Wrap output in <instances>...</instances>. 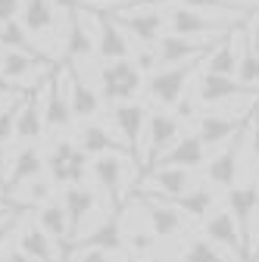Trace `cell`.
<instances>
[{"mask_svg": "<svg viewBox=\"0 0 259 262\" xmlns=\"http://www.w3.org/2000/svg\"><path fill=\"white\" fill-rule=\"evenodd\" d=\"M197 66H203V56L200 59H184V62L166 66V69H156L147 78V97L156 106H175L184 97V88L193 78V72H197Z\"/></svg>", "mask_w": 259, "mask_h": 262, "instance_id": "cell-1", "label": "cell"}, {"mask_svg": "<svg viewBox=\"0 0 259 262\" xmlns=\"http://www.w3.org/2000/svg\"><path fill=\"white\" fill-rule=\"evenodd\" d=\"M144 78L135 59H106L100 69V91L110 103H122V100H135V94L141 91Z\"/></svg>", "mask_w": 259, "mask_h": 262, "instance_id": "cell-2", "label": "cell"}, {"mask_svg": "<svg viewBox=\"0 0 259 262\" xmlns=\"http://www.w3.org/2000/svg\"><path fill=\"white\" fill-rule=\"evenodd\" d=\"M44 169L50 175L53 184H81L84 172H88V153L72 144V141H59L50 147V153L44 156Z\"/></svg>", "mask_w": 259, "mask_h": 262, "instance_id": "cell-3", "label": "cell"}, {"mask_svg": "<svg viewBox=\"0 0 259 262\" xmlns=\"http://www.w3.org/2000/svg\"><path fill=\"white\" fill-rule=\"evenodd\" d=\"M166 25L172 35H184V38H215L234 28V19H215L206 16L203 10H190V7H175L172 13H166Z\"/></svg>", "mask_w": 259, "mask_h": 262, "instance_id": "cell-4", "label": "cell"}, {"mask_svg": "<svg viewBox=\"0 0 259 262\" xmlns=\"http://www.w3.org/2000/svg\"><path fill=\"white\" fill-rule=\"evenodd\" d=\"M138 44H156L166 28V13L163 10H138V7H116L110 13Z\"/></svg>", "mask_w": 259, "mask_h": 262, "instance_id": "cell-5", "label": "cell"}, {"mask_svg": "<svg viewBox=\"0 0 259 262\" xmlns=\"http://www.w3.org/2000/svg\"><path fill=\"white\" fill-rule=\"evenodd\" d=\"M228 35V31H225ZM225 35H215V38H184V35H159L156 41V56H159V66H175V62H184V59H200L206 56Z\"/></svg>", "mask_w": 259, "mask_h": 262, "instance_id": "cell-6", "label": "cell"}, {"mask_svg": "<svg viewBox=\"0 0 259 262\" xmlns=\"http://www.w3.org/2000/svg\"><path fill=\"white\" fill-rule=\"evenodd\" d=\"M228 209H231V215H234V222L241 228V237H244V244L250 250V262H253V247H256V241H253V219L259 212V184L256 181L231 184L228 187Z\"/></svg>", "mask_w": 259, "mask_h": 262, "instance_id": "cell-7", "label": "cell"}, {"mask_svg": "<svg viewBox=\"0 0 259 262\" xmlns=\"http://www.w3.org/2000/svg\"><path fill=\"white\" fill-rule=\"evenodd\" d=\"M203 234H206L215 247L228 250L238 262H250V250H247V244H244V237H241V228H238L231 209H215L209 219H203Z\"/></svg>", "mask_w": 259, "mask_h": 262, "instance_id": "cell-8", "label": "cell"}, {"mask_svg": "<svg viewBox=\"0 0 259 262\" xmlns=\"http://www.w3.org/2000/svg\"><path fill=\"white\" fill-rule=\"evenodd\" d=\"M128 159H132L128 153H100V156L94 159V166H91L94 181L100 184V190H106L110 206L119 209V212H122V184H125V172H128V166H132Z\"/></svg>", "mask_w": 259, "mask_h": 262, "instance_id": "cell-9", "label": "cell"}, {"mask_svg": "<svg viewBox=\"0 0 259 262\" xmlns=\"http://www.w3.org/2000/svg\"><path fill=\"white\" fill-rule=\"evenodd\" d=\"M250 113L253 110H241V113H203L200 122H197V138L203 141V147L228 144V138H234L241 128L250 125Z\"/></svg>", "mask_w": 259, "mask_h": 262, "instance_id": "cell-10", "label": "cell"}, {"mask_svg": "<svg viewBox=\"0 0 259 262\" xmlns=\"http://www.w3.org/2000/svg\"><path fill=\"white\" fill-rule=\"evenodd\" d=\"M178 128H181V119L178 116H169V113H153V116H147V128H144V141H147L144 169H153L156 159L178 141Z\"/></svg>", "mask_w": 259, "mask_h": 262, "instance_id": "cell-11", "label": "cell"}, {"mask_svg": "<svg viewBox=\"0 0 259 262\" xmlns=\"http://www.w3.org/2000/svg\"><path fill=\"white\" fill-rule=\"evenodd\" d=\"M91 16H94V22H97V38H94V44H97V56H100L103 62L106 59H122V56H132V44H128V38H125V28L106 13V10H91V7H84Z\"/></svg>", "mask_w": 259, "mask_h": 262, "instance_id": "cell-12", "label": "cell"}, {"mask_svg": "<svg viewBox=\"0 0 259 262\" xmlns=\"http://www.w3.org/2000/svg\"><path fill=\"white\" fill-rule=\"evenodd\" d=\"M141 206H144V219H147V225H150V231H153L156 241H169V237L181 234V228H184V212H181L172 200H163V196L156 200V196L144 193Z\"/></svg>", "mask_w": 259, "mask_h": 262, "instance_id": "cell-13", "label": "cell"}, {"mask_svg": "<svg viewBox=\"0 0 259 262\" xmlns=\"http://www.w3.org/2000/svg\"><path fill=\"white\" fill-rule=\"evenodd\" d=\"M66 78V75H62ZM75 113L69 103V81H59V75L44 81V125L47 131H66Z\"/></svg>", "mask_w": 259, "mask_h": 262, "instance_id": "cell-14", "label": "cell"}, {"mask_svg": "<svg viewBox=\"0 0 259 262\" xmlns=\"http://www.w3.org/2000/svg\"><path fill=\"white\" fill-rule=\"evenodd\" d=\"M141 193H156L163 200H175L190 187V169L184 166H159L141 178Z\"/></svg>", "mask_w": 259, "mask_h": 262, "instance_id": "cell-15", "label": "cell"}, {"mask_svg": "<svg viewBox=\"0 0 259 262\" xmlns=\"http://www.w3.org/2000/svg\"><path fill=\"white\" fill-rule=\"evenodd\" d=\"M44 66H50V59H38L31 53H22V50H4V56H0V69H4V75L19 84L22 91H31L35 84H41V69Z\"/></svg>", "mask_w": 259, "mask_h": 262, "instance_id": "cell-16", "label": "cell"}, {"mask_svg": "<svg viewBox=\"0 0 259 262\" xmlns=\"http://www.w3.org/2000/svg\"><path fill=\"white\" fill-rule=\"evenodd\" d=\"M113 122L119 128V135L125 138V144H128V150H132L135 162H138L141 159L138 147L144 141V128H147V110L141 103H135V100H122V103L113 106Z\"/></svg>", "mask_w": 259, "mask_h": 262, "instance_id": "cell-17", "label": "cell"}, {"mask_svg": "<svg viewBox=\"0 0 259 262\" xmlns=\"http://www.w3.org/2000/svg\"><path fill=\"white\" fill-rule=\"evenodd\" d=\"M247 141V128H241L234 138H228V147H225L222 153H215L209 159V166H206V178L212 187H225L228 190L238 178V162H241V147Z\"/></svg>", "mask_w": 259, "mask_h": 262, "instance_id": "cell-18", "label": "cell"}, {"mask_svg": "<svg viewBox=\"0 0 259 262\" xmlns=\"http://www.w3.org/2000/svg\"><path fill=\"white\" fill-rule=\"evenodd\" d=\"M62 206H66V215H69V250H72V244L81 237L84 219L97 206V190H91L88 184H69L66 193H62Z\"/></svg>", "mask_w": 259, "mask_h": 262, "instance_id": "cell-19", "label": "cell"}, {"mask_svg": "<svg viewBox=\"0 0 259 262\" xmlns=\"http://www.w3.org/2000/svg\"><path fill=\"white\" fill-rule=\"evenodd\" d=\"M241 94H253V91H247L234 75H215V72H206V69H203L200 84H197V100H200V103L219 106V103L234 100V97H241Z\"/></svg>", "mask_w": 259, "mask_h": 262, "instance_id": "cell-20", "label": "cell"}, {"mask_svg": "<svg viewBox=\"0 0 259 262\" xmlns=\"http://www.w3.org/2000/svg\"><path fill=\"white\" fill-rule=\"evenodd\" d=\"M22 25L28 28L31 38H56V25H59V16H56V7L53 0H25L22 4Z\"/></svg>", "mask_w": 259, "mask_h": 262, "instance_id": "cell-21", "label": "cell"}, {"mask_svg": "<svg viewBox=\"0 0 259 262\" xmlns=\"http://www.w3.org/2000/svg\"><path fill=\"white\" fill-rule=\"evenodd\" d=\"M38 225L59 244V259L69 262V215H66V206L62 200H47L38 206Z\"/></svg>", "mask_w": 259, "mask_h": 262, "instance_id": "cell-22", "label": "cell"}, {"mask_svg": "<svg viewBox=\"0 0 259 262\" xmlns=\"http://www.w3.org/2000/svg\"><path fill=\"white\" fill-rule=\"evenodd\" d=\"M203 156H206V147H203V141L197 138V131H193V135L178 138L163 156L156 159V166H184V169H197V166H203Z\"/></svg>", "mask_w": 259, "mask_h": 262, "instance_id": "cell-23", "label": "cell"}, {"mask_svg": "<svg viewBox=\"0 0 259 262\" xmlns=\"http://www.w3.org/2000/svg\"><path fill=\"white\" fill-rule=\"evenodd\" d=\"M44 172V153L38 150L35 141H28L19 153H16V162H13V169H10V178H7V193L28 184L31 178H38Z\"/></svg>", "mask_w": 259, "mask_h": 262, "instance_id": "cell-24", "label": "cell"}, {"mask_svg": "<svg viewBox=\"0 0 259 262\" xmlns=\"http://www.w3.org/2000/svg\"><path fill=\"white\" fill-rule=\"evenodd\" d=\"M238 56H241V44H238V28H231L206 56H203V69L215 72V75H234L238 72Z\"/></svg>", "mask_w": 259, "mask_h": 262, "instance_id": "cell-25", "label": "cell"}, {"mask_svg": "<svg viewBox=\"0 0 259 262\" xmlns=\"http://www.w3.org/2000/svg\"><path fill=\"white\" fill-rule=\"evenodd\" d=\"M66 81H69V103H72V113H75L78 119H91V116L100 113V106H103L100 94H97L75 69L66 72Z\"/></svg>", "mask_w": 259, "mask_h": 262, "instance_id": "cell-26", "label": "cell"}, {"mask_svg": "<svg viewBox=\"0 0 259 262\" xmlns=\"http://www.w3.org/2000/svg\"><path fill=\"white\" fill-rule=\"evenodd\" d=\"M119 215H122V212L106 215L84 241H75L72 250H75V247H100V250H110V253H122V250H125V234H122V222H119Z\"/></svg>", "mask_w": 259, "mask_h": 262, "instance_id": "cell-27", "label": "cell"}, {"mask_svg": "<svg viewBox=\"0 0 259 262\" xmlns=\"http://www.w3.org/2000/svg\"><path fill=\"white\" fill-rule=\"evenodd\" d=\"M53 244H56V241L44 231L41 225H28L25 231L19 234V250H22L31 262H62V259L56 256Z\"/></svg>", "mask_w": 259, "mask_h": 262, "instance_id": "cell-28", "label": "cell"}, {"mask_svg": "<svg viewBox=\"0 0 259 262\" xmlns=\"http://www.w3.org/2000/svg\"><path fill=\"white\" fill-rule=\"evenodd\" d=\"M94 53H97V44H94V38L88 35V28H84V22H81V13H75V16L69 19L66 38H62V56H66L69 62H81V59H88V56H94Z\"/></svg>", "mask_w": 259, "mask_h": 262, "instance_id": "cell-29", "label": "cell"}, {"mask_svg": "<svg viewBox=\"0 0 259 262\" xmlns=\"http://www.w3.org/2000/svg\"><path fill=\"white\" fill-rule=\"evenodd\" d=\"M78 147H81L88 156H100V153H128V156H132L128 144H125V141H116L103 125H84V128H81V138H78ZM132 159H135V156H132Z\"/></svg>", "mask_w": 259, "mask_h": 262, "instance_id": "cell-30", "label": "cell"}, {"mask_svg": "<svg viewBox=\"0 0 259 262\" xmlns=\"http://www.w3.org/2000/svg\"><path fill=\"white\" fill-rule=\"evenodd\" d=\"M238 44H241V56H238V72H234V78H238L247 91L259 94V53L250 47L244 28H238Z\"/></svg>", "mask_w": 259, "mask_h": 262, "instance_id": "cell-31", "label": "cell"}, {"mask_svg": "<svg viewBox=\"0 0 259 262\" xmlns=\"http://www.w3.org/2000/svg\"><path fill=\"white\" fill-rule=\"evenodd\" d=\"M0 44H4L7 50H22V53H31V56H38V59H47L38 47V41L28 35V28L22 25V19H10L0 25Z\"/></svg>", "mask_w": 259, "mask_h": 262, "instance_id": "cell-32", "label": "cell"}, {"mask_svg": "<svg viewBox=\"0 0 259 262\" xmlns=\"http://www.w3.org/2000/svg\"><path fill=\"white\" fill-rule=\"evenodd\" d=\"M172 203H175L187 219L203 222V219L209 215V209H212V190H209V187H187L181 196H175Z\"/></svg>", "mask_w": 259, "mask_h": 262, "instance_id": "cell-33", "label": "cell"}, {"mask_svg": "<svg viewBox=\"0 0 259 262\" xmlns=\"http://www.w3.org/2000/svg\"><path fill=\"white\" fill-rule=\"evenodd\" d=\"M184 7L190 10H203V13H225L228 19H241V16H250L256 7L250 4H238V0H184Z\"/></svg>", "mask_w": 259, "mask_h": 262, "instance_id": "cell-34", "label": "cell"}, {"mask_svg": "<svg viewBox=\"0 0 259 262\" xmlns=\"http://www.w3.org/2000/svg\"><path fill=\"white\" fill-rule=\"evenodd\" d=\"M181 262H225V256L219 253V247L203 234V237H193L181 256Z\"/></svg>", "mask_w": 259, "mask_h": 262, "instance_id": "cell-35", "label": "cell"}, {"mask_svg": "<svg viewBox=\"0 0 259 262\" xmlns=\"http://www.w3.org/2000/svg\"><path fill=\"white\" fill-rule=\"evenodd\" d=\"M22 97H25V94H22ZM22 97H13L10 103L0 106V144H7L10 138H16V119H19Z\"/></svg>", "mask_w": 259, "mask_h": 262, "instance_id": "cell-36", "label": "cell"}, {"mask_svg": "<svg viewBox=\"0 0 259 262\" xmlns=\"http://www.w3.org/2000/svg\"><path fill=\"white\" fill-rule=\"evenodd\" d=\"M50 187H53V181L50 178H31L28 184H25V196H22V203H28L31 209L35 206H41V203H47L50 200Z\"/></svg>", "mask_w": 259, "mask_h": 262, "instance_id": "cell-37", "label": "cell"}, {"mask_svg": "<svg viewBox=\"0 0 259 262\" xmlns=\"http://www.w3.org/2000/svg\"><path fill=\"white\" fill-rule=\"evenodd\" d=\"M122 234H125V231H122ZM125 241L132 244V250H135V253H150V250H153V244H156V237H153V231H150L147 219H144V225H132V228H128Z\"/></svg>", "mask_w": 259, "mask_h": 262, "instance_id": "cell-38", "label": "cell"}, {"mask_svg": "<svg viewBox=\"0 0 259 262\" xmlns=\"http://www.w3.org/2000/svg\"><path fill=\"white\" fill-rule=\"evenodd\" d=\"M247 138H250V153L259 159V100L250 113V125H247Z\"/></svg>", "mask_w": 259, "mask_h": 262, "instance_id": "cell-39", "label": "cell"}, {"mask_svg": "<svg viewBox=\"0 0 259 262\" xmlns=\"http://www.w3.org/2000/svg\"><path fill=\"white\" fill-rule=\"evenodd\" d=\"M75 262H116L110 250H100V247H84V253L75 259Z\"/></svg>", "mask_w": 259, "mask_h": 262, "instance_id": "cell-40", "label": "cell"}, {"mask_svg": "<svg viewBox=\"0 0 259 262\" xmlns=\"http://www.w3.org/2000/svg\"><path fill=\"white\" fill-rule=\"evenodd\" d=\"M22 4H25V0H0V25L16 19L22 13Z\"/></svg>", "mask_w": 259, "mask_h": 262, "instance_id": "cell-41", "label": "cell"}, {"mask_svg": "<svg viewBox=\"0 0 259 262\" xmlns=\"http://www.w3.org/2000/svg\"><path fill=\"white\" fill-rule=\"evenodd\" d=\"M197 103H200L197 94H193V97H181V100L175 103V116H178V119H190L193 110H197Z\"/></svg>", "mask_w": 259, "mask_h": 262, "instance_id": "cell-42", "label": "cell"}, {"mask_svg": "<svg viewBox=\"0 0 259 262\" xmlns=\"http://www.w3.org/2000/svg\"><path fill=\"white\" fill-rule=\"evenodd\" d=\"M81 4H84V0H53L56 13H62L66 19H72L75 13H81Z\"/></svg>", "mask_w": 259, "mask_h": 262, "instance_id": "cell-43", "label": "cell"}, {"mask_svg": "<svg viewBox=\"0 0 259 262\" xmlns=\"http://www.w3.org/2000/svg\"><path fill=\"white\" fill-rule=\"evenodd\" d=\"M132 0H84V7H91V10H116V7H128Z\"/></svg>", "mask_w": 259, "mask_h": 262, "instance_id": "cell-44", "label": "cell"}, {"mask_svg": "<svg viewBox=\"0 0 259 262\" xmlns=\"http://www.w3.org/2000/svg\"><path fill=\"white\" fill-rule=\"evenodd\" d=\"M22 215H25V212H19V215H13V219H7L4 225H0V253H4V244H7V237L13 234V228H16V222H19Z\"/></svg>", "mask_w": 259, "mask_h": 262, "instance_id": "cell-45", "label": "cell"}, {"mask_svg": "<svg viewBox=\"0 0 259 262\" xmlns=\"http://www.w3.org/2000/svg\"><path fill=\"white\" fill-rule=\"evenodd\" d=\"M19 91H22V88H19V84H13V81L4 75V69H0V97H16Z\"/></svg>", "mask_w": 259, "mask_h": 262, "instance_id": "cell-46", "label": "cell"}, {"mask_svg": "<svg viewBox=\"0 0 259 262\" xmlns=\"http://www.w3.org/2000/svg\"><path fill=\"white\" fill-rule=\"evenodd\" d=\"M169 0H132L128 7H138V10H163Z\"/></svg>", "mask_w": 259, "mask_h": 262, "instance_id": "cell-47", "label": "cell"}, {"mask_svg": "<svg viewBox=\"0 0 259 262\" xmlns=\"http://www.w3.org/2000/svg\"><path fill=\"white\" fill-rule=\"evenodd\" d=\"M7 178H10V172H7V150H4V144H0V190L7 193Z\"/></svg>", "mask_w": 259, "mask_h": 262, "instance_id": "cell-48", "label": "cell"}, {"mask_svg": "<svg viewBox=\"0 0 259 262\" xmlns=\"http://www.w3.org/2000/svg\"><path fill=\"white\" fill-rule=\"evenodd\" d=\"M0 262H31V259H28V256H25V253H22V250L16 247V250H7V253H4V259H0Z\"/></svg>", "mask_w": 259, "mask_h": 262, "instance_id": "cell-49", "label": "cell"}, {"mask_svg": "<svg viewBox=\"0 0 259 262\" xmlns=\"http://www.w3.org/2000/svg\"><path fill=\"white\" fill-rule=\"evenodd\" d=\"M247 41H250V47H253V50L259 53V22H256V25H253V28L247 31Z\"/></svg>", "mask_w": 259, "mask_h": 262, "instance_id": "cell-50", "label": "cell"}, {"mask_svg": "<svg viewBox=\"0 0 259 262\" xmlns=\"http://www.w3.org/2000/svg\"><path fill=\"white\" fill-rule=\"evenodd\" d=\"M253 181L259 184V159H256V175H253Z\"/></svg>", "mask_w": 259, "mask_h": 262, "instance_id": "cell-51", "label": "cell"}, {"mask_svg": "<svg viewBox=\"0 0 259 262\" xmlns=\"http://www.w3.org/2000/svg\"><path fill=\"white\" fill-rule=\"evenodd\" d=\"M256 259H259V244L253 247V262H256Z\"/></svg>", "mask_w": 259, "mask_h": 262, "instance_id": "cell-52", "label": "cell"}, {"mask_svg": "<svg viewBox=\"0 0 259 262\" xmlns=\"http://www.w3.org/2000/svg\"><path fill=\"white\" fill-rule=\"evenodd\" d=\"M141 262H159V259H141Z\"/></svg>", "mask_w": 259, "mask_h": 262, "instance_id": "cell-53", "label": "cell"}, {"mask_svg": "<svg viewBox=\"0 0 259 262\" xmlns=\"http://www.w3.org/2000/svg\"><path fill=\"white\" fill-rule=\"evenodd\" d=\"M253 7H256V10H259V0H253Z\"/></svg>", "mask_w": 259, "mask_h": 262, "instance_id": "cell-54", "label": "cell"}, {"mask_svg": "<svg viewBox=\"0 0 259 262\" xmlns=\"http://www.w3.org/2000/svg\"><path fill=\"white\" fill-rule=\"evenodd\" d=\"M0 47H4V44H0Z\"/></svg>", "mask_w": 259, "mask_h": 262, "instance_id": "cell-55", "label": "cell"}]
</instances>
